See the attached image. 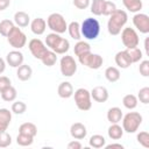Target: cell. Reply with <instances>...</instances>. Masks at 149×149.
<instances>
[{"mask_svg":"<svg viewBox=\"0 0 149 149\" xmlns=\"http://www.w3.org/2000/svg\"><path fill=\"white\" fill-rule=\"evenodd\" d=\"M128 15L122 9H115L111 15L107 22V30L111 35H119L123 29L125 24L127 23Z\"/></svg>","mask_w":149,"mask_h":149,"instance_id":"cell-1","label":"cell"},{"mask_svg":"<svg viewBox=\"0 0 149 149\" xmlns=\"http://www.w3.org/2000/svg\"><path fill=\"white\" fill-rule=\"evenodd\" d=\"M45 45L57 55H63L70 49V42L56 33H50L47 35Z\"/></svg>","mask_w":149,"mask_h":149,"instance_id":"cell-2","label":"cell"},{"mask_svg":"<svg viewBox=\"0 0 149 149\" xmlns=\"http://www.w3.org/2000/svg\"><path fill=\"white\" fill-rule=\"evenodd\" d=\"M80 34L86 40H95L100 34V23L97 19L87 17L80 24Z\"/></svg>","mask_w":149,"mask_h":149,"instance_id":"cell-3","label":"cell"},{"mask_svg":"<svg viewBox=\"0 0 149 149\" xmlns=\"http://www.w3.org/2000/svg\"><path fill=\"white\" fill-rule=\"evenodd\" d=\"M142 115L139 113V112H129L127 113L125 116H122V129L123 132L128 133V134H132V133H135L141 123H142Z\"/></svg>","mask_w":149,"mask_h":149,"instance_id":"cell-4","label":"cell"},{"mask_svg":"<svg viewBox=\"0 0 149 149\" xmlns=\"http://www.w3.org/2000/svg\"><path fill=\"white\" fill-rule=\"evenodd\" d=\"M47 26L49 29L52 30V33L56 34H63L68 30V23L64 19V16L59 13H52L47 19Z\"/></svg>","mask_w":149,"mask_h":149,"instance_id":"cell-5","label":"cell"},{"mask_svg":"<svg viewBox=\"0 0 149 149\" xmlns=\"http://www.w3.org/2000/svg\"><path fill=\"white\" fill-rule=\"evenodd\" d=\"M73 97H74V102H76V106L78 107V109L84 111V112L91 109L92 102H91V93L88 90L80 87L74 91Z\"/></svg>","mask_w":149,"mask_h":149,"instance_id":"cell-6","label":"cell"},{"mask_svg":"<svg viewBox=\"0 0 149 149\" xmlns=\"http://www.w3.org/2000/svg\"><path fill=\"white\" fill-rule=\"evenodd\" d=\"M78 61L81 65L92 70H98L104 64V58L98 54H92L91 51L78 56Z\"/></svg>","mask_w":149,"mask_h":149,"instance_id":"cell-7","label":"cell"},{"mask_svg":"<svg viewBox=\"0 0 149 149\" xmlns=\"http://www.w3.org/2000/svg\"><path fill=\"white\" fill-rule=\"evenodd\" d=\"M7 41L14 49H21L26 45L27 36L17 26H14V28L7 35Z\"/></svg>","mask_w":149,"mask_h":149,"instance_id":"cell-8","label":"cell"},{"mask_svg":"<svg viewBox=\"0 0 149 149\" xmlns=\"http://www.w3.org/2000/svg\"><path fill=\"white\" fill-rule=\"evenodd\" d=\"M121 41H122L123 45L126 47V49L135 48L140 43L139 34L134 28L126 27V28H123L121 30Z\"/></svg>","mask_w":149,"mask_h":149,"instance_id":"cell-9","label":"cell"},{"mask_svg":"<svg viewBox=\"0 0 149 149\" xmlns=\"http://www.w3.org/2000/svg\"><path fill=\"white\" fill-rule=\"evenodd\" d=\"M59 69L64 77H72L77 72V62L72 56L65 55L59 61Z\"/></svg>","mask_w":149,"mask_h":149,"instance_id":"cell-10","label":"cell"},{"mask_svg":"<svg viewBox=\"0 0 149 149\" xmlns=\"http://www.w3.org/2000/svg\"><path fill=\"white\" fill-rule=\"evenodd\" d=\"M28 48L31 52V55L37 58V59H42V57L45 55V52L49 50L48 47L45 45V43H43L40 38H33L29 41L28 43Z\"/></svg>","mask_w":149,"mask_h":149,"instance_id":"cell-11","label":"cell"},{"mask_svg":"<svg viewBox=\"0 0 149 149\" xmlns=\"http://www.w3.org/2000/svg\"><path fill=\"white\" fill-rule=\"evenodd\" d=\"M133 24L134 27L142 34L149 33V16L143 13H136L133 16Z\"/></svg>","mask_w":149,"mask_h":149,"instance_id":"cell-12","label":"cell"},{"mask_svg":"<svg viewBox=\"0 0 149 149\" xmlns=\"http://www.w3.org/2000/svg\"><path fill=\"white\" fill-rule=\"evenodd\" d=\"M6 62L12 68H19L21 64H23V54L19 50L9 51L6 56Z\"/></svg>","mask_w":149,"mask_h":149,"instance_id":"cell-13","label":"cell"},{"mask_svg":"<svg viewBox=\"0 0 149 149\" xmlns=\"http://www.w3.org/2000/svg\"><path fill=\"white\" fill-rule=\"evenodd\" d=\"M70 134L74 140H83L87 134L86 126L81 122H74L70 127Z\"/></svg>","mask_w":149,"mask_h":149,"instance_id":"cell-14","label":"cell"},{"mask_svg":"<svg viewBox=\"0 0 149 149\" xmlns=\"http://www.w3.org/2000/svg\"><path fill=\"white\" fill-rule=\"evenodd\" d=\"M90 93L91 98L97 102H105L108 99V91L105 86H95Z\"/></svg>","mask_w":149,"mask_h":149,"instance_id":"cell-15","label":"cell"},{"mask_svg":"<svg viewBox=\"0 0 149 149\" xmlns=\"http://www.w3.org/2000/svg\"><path fill=\"white\" fill-rule=\"evenodd\" d=\"M114 59H115V64L121 69H128L132 65L130 58H129V56H128L126 50H121V51L116 52Z\"/></svg>","mask_w":149,"mask_h":149,"instance_id":"cell-16","label":"cell"},{"mask_svg":"<svg viewBox=\"0 0 149 149\" xmlns=\"http://www.w3.org/2000/svg\"><path fill=\"white\" fill-rule=\"evenodd\" d=\"M12 121V112L7 108H0V133L6 132Z\"/></svg>","mask_w":149,"mask_h":149,"instance_id":"cell-17","label":"cell"},{"mask_svg":"<svg viewBox=\"0 0 149 149\" xmlns=\"http://www.w3.org/2000/svg\"><path fill=\"white\" fill-rule=\"evenodd\" d=\"M30 29L35 35H42L47 29V21L42 17H36L30 22Z\"/></svg>","mask_w":149,"mask_h":149,"instance_id":"cell-18","label":"cell"},{"mask_svg":"<svg viewBox=\"0 0 149 149\" xmlns=\"http://www.w3.org/2000/svg\"><path fill=\"white\" fill-rule=\"evenodd\" d=\"M57 93L63 99H68V98L72 97L73 95V87H72L71 83H69V81H62L58 85Z\"/></svg>","mask_w":149,"mask_h":149,"instance_id":"cell-19","label":"cell"},{"mask_svg":"<svg viewBox=\"0 0 149 149\" xmlns=\"http://www.w3.org/2000/svg\"><path fill=\"white\" fill-rule=\"evenodd\" d=\"M14 23L20 28L28 27V24L30 23V17L26 12L19 10L14 14Z\"/></svg>","mask_w":149,"mask_h":149,"instance_id":"cell-20","label":"cell"},{"mask_svg":"<svg viewBox=\"0 0 149 149\" xmlns=\"http://www.w3.org/2000/svg\"><path fill=\"white\" fill-rule=\"evenodd\" d=\"M31 74H33V70L28 64H21L16 70V76L22 81H26V80L30 79Z\"/></svg>","mask_w":149,"mask_h":149,"instance_id":"cell-21","label":"cell"},{"mask_svg":"<svg viewBox=\"0 0 149 149\" xmlns=\"http://www.w3.org/2000/svg\"><path fill=\"white\" fill-rule=\"evenodd\" d=\"M122 111L119 107H112L107 111V120L111 123H119L122 120Z\"/></svg>","mask_w":149,"mask_h":149,"instance_id":"cell-22","label":"cell"},{"mask_svg":"<svg viewBox=\"0 0 149 149\" xmlns=\"http://www.w3.org/2000/svg\"><path fill=\"white\" fill-rule=\"evenodd\" d=\"M107 134H108V137L112 140H120L123 135V129L118 123H111V126L108 127Z\"/></svg>","mask_w":149,"mask_h":149,"instance_id":"cell-23","label":"cell"},{"mask_svg":"<svg viewBox=\"0 0 149 149\" xmlns=\"http://www.w3.org/2000/svg\"><path fill=\"white\" fill-rule=\"evenodd\" d=\"M125 8L132 13H139L142 9V0H122Z\"/></svg>","mask_w":149,"mask_h":149,"instance_id":"cell-24","label":"cell"},{"mask_svg":"<svg viewBox=\"0 0 149 149\" xmlns=\"http://www.w3.org/2000/svg\"><path fill=\"white\" fill-rule=\"evenodd\" d=\"M68 31L70 34V36L76 40V41H80L81 38V34H80V24L77 21H72L70 22V24H68Z\"/></svg>","mask_w":149,"mask_h":149,"instance_id":"cell-25","label":"cell"},{"mask_svg":"<svg viewBox=\"0 0 149 149\" xmlns=\"http://www.w3.org/2000/svg\"><path fill=\"white\" fill-rule=\"evenodd\" d=\"M88 144L90 147L92 148H95V149H100V148H104L106 146V140L102 135L100 134H94L90 137L88 140Z\"/></svg>","mask_w":149,"mask_h":149,"instance_id":"cell-26","label":"cell"},{"mask_svg":"<svg viewBox=\"0 0 149 149\" xmlns=\"http://www.w3.org/2000/svg\"><path fill=\"white\" fill-rule=\"evenodd\" d=\"M19 133L27 134V135H30V136L35 137L36 134H37V127L33 122H24L19 127Z\"/></svg>","mask_w":149,"mask_h":149,"instance_id":"cell-27","label":"cell"},{"mask_svg":"<svg viewBox=\"0 0 149 149\" xmlns=\"http://www.w3.org/2000/svg\"><path fill=\"white\" fill-rule=\"evenodd\" d=\"M105 77L108 81L111 83H115L120 79V70L115 66H108L105 70Z\"/></svg>","mask_w":149,"mask_h":149,"instance_id":"cell-28","label":"cell"},{"mask_svg":"<svg viewBox=\"0 0 149 149\" xmlns=\"http://www.w3.org/2000/svg\"><path fill=\"white\" fill-rule=\"evenodd\" d=\"M0 94H1L2 100L10 102V101H14V100L16 99L17 92H16V88H15L14 86L10 85V86H8L7 88H5L2 92H0Z\"/></svg>","mask_w":149,"mask_h":149,"instance_id":"cell-29","label":"cell"},{"mask_svg":"<svg viewBox=\"0 0 149 149\" xmlns=\"http://www.w3.org/2000/svg\"><path fill=\"white\" fill-rule=\"evenodd\" d=\"M73 51H74V55L78 57V56H80L83 54H86V52L91 51V45L87 42H85V41H78L74 44Z\"/></svg>","mask_w":149,"mask_h":149,"instance_id":"cell-30","label":"cell"},{"mask_svg":"<svg viewBox=\"0 0 149 149\" xmlns=\"http://www.w3.org/2000/svg\"><path fill=\"white\" fill-rule=\"evenodd\" d=\"M126 51H127V54H128V56H129V58H130L132 64L140 62V61L142 59V57H143L142 50H141L140 48H137V47L130 48V49H126Z\"/></svg>","mask_w":149,"mask_h":149,"instance_id":"cell-31","label":"cell"},{"mask_svg":"<svg viewBox=\"0 0 149 149\" xmlns=\"http://www.w3.org/2000/svg\"><path fill=\"white\" fill-rule=\"evenodd\" d=\"M41 62H42L45 66H52V65H55L56 62H57V54L49 49V50L45 52V55L42 57Z\"/></svg>","mask_w":149,"mask_h":149,"instance_id":"cell-32","label":"cell"},{"mask_svg":"<svg viewBox=\"0 0 149 149\" xmlns=\"http://www.w3.org/2000/svg\"><path fill=\"white\" fill-rule=\"evenodd\" d=\"M137 97L134 94H126L122 99V104L127 109H134L137 106Z\"/></svg>","mask_w":149,"mask_h":149,"instance_id":"cell-33","label":"cell"},{"mask_svg":"<svg viewBox=\"0 0 149 149\" xmlns=\"http://www.w3.org/2000/svg\"><path fill=\"white\" fill-rule=\"evenodd\" d=\"M34 142V137L30 136V135H27V134H22V133H19V135L16 136V143L21 147H28V146H31Z\"/></svg>","mask_w":149,"mask_h":149,"instance_id":"cell-34","label":"cell"},{"mask_svg":"<svg viewBox=\"0 0 149 149\" xmlns=\"http://www.w3.org/2000/svg\"><path fill=\"white\" fill-rule=\"evenodd\" d=\"M14 28V22L8 20V19H5L2 21H0V34L5 37H7V35L9 34V31Z\"/></svg>","mask_w":149,"mask_h":149,"instance_id":"cell-35","label":"cell"},{"mask_svg":"<svg viewBox=\"0 0 149 149\" xmlns=\"http://www.w3.org/2000/svg\"><path fill=\"white\" fill-rule=\"evenodd\" d=\"M106 0H92L91 3V13L93 15H102V9H104V5H105Z\"/></svg>","mask_w":149,"mask_h":149,"instance_id":"cell-36","label":"cell"},{"mask_svg":"<svg viewBox=\"0 0 149 149\" xmlns=\"http://www.w3.org/2000/svg\"><path fill=\"white\" fill-rule=\"evenodd\" d=\"M137 100H140L142 104L147 105L149 104V87H142L140 91H139V94H137Z\"/></svg>","mask_w":149,"mask_h":149,"instance_id":"cell-37","label":"cell"},{"mask_svg":"<svg viewBox=\"0 0 149 149\" xmlns=\"http://www.w3.org/2000/svg\"><path fill=\"white\" fill-rule=\"evenodd\" d=\"M27 109V105L23 101H15L12 105V112L14 114H23Z\"/></svg>","mask_w":149,"mask_h":149,"instance_id":"cell-38","label":"cell"},{"mask_svg":"<svg viewBox=\"0 0 149 149\" xmlns=\"http://www.w3.org/2000/svg\"><path fill=\"white\" fill-rule=\"evenodd\" d=\"M136 140L144 148H149V134H148V132H144V130L140 132L136 136Z\"/></svg>","mask_w":149,"mask_h":149,"instance_id":"cell-39","label":"cell"},{"mask_svg":"<svg viewBox=\"0 0 149 149\" xmlns=\"http://www.w3.org/2000/svg\"><path fill=\"white\" fill-rule=\"evenodd\" d=\"M10 144H12V136L6 132L0 133V148H7Z\"/></svg>","mask_w":149,"mask_h":149,"instance_id":"cell-40","label":"cell"},{"mask_svg":"<svg viewBox=\"0 0 149 149\" xmlns=\"http://www.w3.org/2000/svg\"><path fill=\"white\" fill-rule=\"evenodd\" d=\"M116 9V6L114 2L112 1H105V5H104V9H102V15L105 16H109L114 10Z\"/></svg>","mask_w":149,"mask_h":149,"instance_id":"cell-41","label":"cell"},{"mask_svg":"<svg viewBox=\"0 0 149 149\" xmlns=\"http://www.w3.org/2000/svg\"><path fill=\"white\" fill-rule=\"evenodd\" d=\"M139 71H140V74L143 76V77H148L149 76V61H142L140 63V66H139Z\"/></svg>","mask_w":149,"mask_h":149,"instance_id":"cell-42","label":"cell"},{"mask_svg":"<svg viewBox=\"0 0 149 149\" xmlns=\"http://www.w3.org/2000/svg\"><path fill=\"white\" fill-rule=\"evenodd\" d=\"M73 6L78 9H86L90 6V0H73Z\"/></svg>","mask_w":149,"mask_h":149,"instance_id":"cell-43","label":"cell"},{"mask_svg":"<svg viewBox=\"0 0 149 149\" xmlns=\"http://www.w3.org/2000/svg\"><path fill=\"white\" fill-rule=\"evenodd\" d=\"M8 86H10V79L6 76H0V92H2Z\"/></svg>","mask_w":149,"mask_h":149,"instance_id":"cell-44","label":"cell"},{"mask_svg":"<svg viewBox=\"0 0 149 149\" xmlns=\"http://www.w3.org/2000/svg\"><path fill=\"white\" fill-rule=\"evenodd\" d=\"M81 143L78 141V140H76V141H71V142H69V144H68V149H81Z\"/></svg>","mask_w":149,"mask_h":149,"instance_id":"cell-45","label":"cell"},{"mask_svg":"<svg viewBox=\"0 0 149 149\" xmlns=\"http://www.w3.org/2000/svg\"><path fill=\"white\" fill-rule=\"evenodd\" d=\"M10 0H0V10H5L9 7Z\"/></svg>","mask_w":149,"mask_h":149,"instance_id":"cell-46","label":"cell"},{"mask_svg":"<svg viewBox=\"0 0 149 149\" xmlns=\"http://www.w3.org/2000/svg\"><path fill=\"white\" fill-rule=\"evenodd\" d=\"M105 148L106 149H109V148H123V146L121 144V143H111V144H107V146H105Z\"/></svg>","mask_w":149,"mask_h":149,"instance_id":"cell-47","label":"cell"},{"mask_svg":"<svg viewBox=\"0 0 149 149\" xmlns=\"http://www.w3.org/2000/svg\"><path fill=\"white\" fill-rule=\"evenodd\" d=\"M5 69H6V62L0 57V74L5 71Z\"/></svg>","mask_w":149,"mask_h":149,"instance_id":"cell-48","label":"cell"},{"mask_svg":"<svg viewBox=\"0 0 149 149\" xmlns=\"http://www.w3.org/2000/svg\"><path fill=\"white\" fill-rule=\"evenodd\" d=\"M144 48H146V51H147V54H149V50H148V38L146 40V43H144Z\"/></svg>","mask_w":149,"mask_h":149,"instance_id":"cell-49","label":"cell"}]
</instances>
